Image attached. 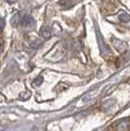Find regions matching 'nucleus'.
<instances>
[{
	"label": "nucleus",
	"mask_w": 130,
	"mask_h": 131,
	"mask_svg": "<svg viewBox=\"0 0 130 131\" xmlns=\"http://www.w3.org/2000/svg\"><path fill=\"white\" fill-rule=\"evenodd\" d=\"M33 131H38L37 129H33Z\"/></svg>",
	"instance_id": "obj_4"
},
{
	"label": "nucleus",
	"mask_w": 130,
	"mask_h": 131,
	"mask_svg": "<svg viewBox=\"0 0 130 131\" xmlns=\"http://www.w3.org/2000/svg\"><path fill=\"white\" fill-rule=\"evenodd\" d=\"M59 4L63 8H65V9H68V8H70V7H71V6L73 5L72 0H60Z\"/></svg>",
	"instance_id": "obj_3"
},
{
	"label": "nucleus",
	"mask_w": 130,
	"mask_h": 131,
	"mask_svg": "<svg viewBox=\"0 0 130 131\" xmlns=\"http://www.w3.org/2000/svg\"><path fill=\"white\" fill-rule=\"evenodd\" d=\"M39 35L43 38H47L51 35V28L47 26H43L39 29Z\"/></svg>",
	"instance_id": "obj_1"
},
{
	"label": "nucleus",
	"mask_w": 130,
	"mask_h": 131,
	"mask_svg": "<svg viewBox=\"0 0 130 131\" xmlns=\"http://www.w3.org/2000/svg\"><path fill=\"white\" fill-rule=\"evenodd\" d=\"M23 26L25 27H31L34 25V21H33V18L30 15H26L23 18Z\"/></svg>",
	"instance_id": "obj_2"
}]
</instances>
